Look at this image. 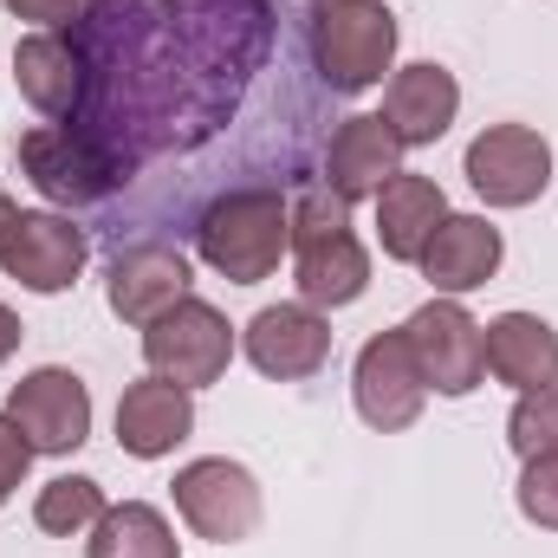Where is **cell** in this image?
I'll use <instances>...</instances> for the list:
<instances>
[{
    "instance_id": "obj_18",
    "label": "cell",
    "mask_w": 558,
    "mask_h": 558,
    "mask_svg": "<svg viewBox=\"0 0 558 558\" xmlns=\"http://www.w3.org/2000/svg\"><path fill=\"white\" fill-rule=\"evenodd\" d=\"M377 247L397 260V267H416L422 247L435 241V228L448 221V195L435 175H416V169H397L377 195Z\"/></svg>"
},
{
    "instance_id": "obj_10",
    "label": "cell",
    "mask_w": 558,
    "mask_h": 558,
    "mask_svg": "<svg viewBox=\"0 0 558 558\" xmlns=\"http://www.w3.org/2000/svg\"><path fill=\"white\" fill-rule=\"evenodd\" d=\"M13 85H20V98L39 118H52V124L78 118L85 111V92H92V59H85L78 33H65V26L26 33L13 46Z\"/></svg>"
},
{
    "instance_id": "obj_28",
    "label": "cell",
    "mask_w": 558,
    "mask_h": 558,
    "mask_svg": "<svg viewBox=\"0 0 558 558\" xmlns=\"http://www.w3.org/2000/svg\"><path fill=\"white\" fill-rule=\"evenodd\" d=\"M13 221H20V208H13V202L0 195V247H7V234H13Z\"/></svg>"
},
{
    "instance_id": "obj_19",
    "label": "cell",
    "mask_w": 558,
    "mask_h": 558,
    "mask_svg": "<svg viewBox=\"0 0 558 558\" xmlns=\"http://www.w3.org/2000/svg\"><path fill=\"white\" fill-rule=\"evenodd\" d=\"M454 111H461V85H454V72L435 65V59L390 72V85H384V124L403 137V149H422V143L448 137Z\"/></svg>"
},
{
    "instance_id": "obj_13",
    "label": "cell",
    "mask_w": 558,
    "mask_h": 558,
    "mask_svg": "<svg viewBox=\"0 0 558 558\" xmlns=\"http://www.w3.org/2000/svg\"><path fill=\"white\" fill-rule=\"evenodd\" d=\"M85 254H92L85 228H72L52 208H20V221H13V234L0 247V267H7V279H20L26 292H65L85 274Z\"/></svg>"
},
{
    "instance_id": "obj_17",
    "label": "cell",
    "mask_w": 558,
    "mask_h": 558,
    "mask_svg": "<svg viewBox=\"0 0 558 558\" xmlns=\"http://www.w3.org/2000/svg\"><path fill=\"white\" fill-rule=\"evenodd\" d=\"M403 169V137L384 118H344L325 149V189L338 202H371Z\"/></svg>"
},
{
    "instance_id": "obj_5",
    "label": "cell",
    "mask_w": 558,
    "mask_h": 558,
    "mask_svg": "<svg viewBox=\"0 0 558 558\" xmlns=\"http://www.w3.org/2000/svg\"><path fill=\"white\" fill-rule=\"evenodd\" d=\"M143 364L149 377L162 384H182V390H208L228 377L234 364V325L208 305V299H175L156 325H143Z\"/></svg>"
},
{
    "instance_id": "obj_9",
    "label": "cell",
    "mask_w": 558,
    "mask_h": 558,
    "mask_svg": "<svg viewBox=\"0 0 558 558\" xmlns=\"http://www.w3.org/2000/svg\"><path fill=\"white\" fill-rule=\"evenodd\" d=\"M7 416H13V428L33 441V454H72V448L92 441V390H85L78 371L39 364V371H26V377L13 384Z\"/></svg>"
},
{
    "instance_id": "obj_24",
    "label": "cell",
    "mask_w": 558,
    "mask_h": 558,
    "mask_svg": "<svg viewBox=\"0 0 558 558\" xmlns=\"http://www.w3.org/2000/svg\"><path fill=\"white\" fill-rule=\"evenodd\" d=\"M520 513L533 520V526H546L558 533V454H533L526 468H520Z\"/></svg>"
},
{
    "instance_id": "obj_27",
    "label": "cell",
    "mask_w": 558,
    "mask_h": 558,
    "mask_svg": "<svg viewBox=\"0 0 558 558\" xmlns=\"http://www.w3.org/2000/svg\"><path fill=\"white\" fill-rule=\"evenodd\" d=\"M20 338H26V331H20V318H13V312L0 305V364H7L13 351H20Z\"/></svg>"
},
{
    "instance_id": "obj_2",
    "label": "cell",
    "mask_w": 558,
    "mask_h": 558,
    "mask_svg": "<svg viewBox=\"0 0 558 558\" xmlns=\"http://www.w3.org/2000/svg\"><path fill=\"white\" fill-rule=\"evenodd\" d=\"M292 274L299 299L318 312H338L371 286V254L351 234V202H338L331 189H305L292 202Z\"/></svg>"
},
{
    "instance_id": "obj_20",
    "label": "cell",
    "mask_w": 558,
    "mask_h": 558,
    "mask_svg": "<svg viewBox=\"0 0 558 558\" xmlns=\"http://www.w3.org/2000/svg\"><path fill=\"white\" fill-rule=\"evenodd\" d=\"M481 344H487V371L507 390L558 384V331L539 312H500L494 325H481Z\"/></svg>"
},
{
    "instance_id": "obj_8",
    "label": "cell",
    "mask_w": 558,
    "mask_h": 558,
    "mask_svg": "<svg viewBox=\"0 0 558 558\" xmlns=\"http://www.w3.org/2000/svg\"><path fill=\"white\" fill-rule=\"evenodd\" d=\"M468 182L487 208H526L553 189V143L533 124H487L468 143Z\"/></svg>"
},
{
    "instance_id": "obj_11",
    "label": "cell",
    "mask_w": 558,
    "mask_h": 558,
    "mask_svg": "<svg viewBox=\"0 0 558 558\" xmlns=\"http://www.w3.org/2000/svg\"><path fill=\"white\" fill-rule=\"evenodd\" d=\"M241 351H247V364H254L260 377H274V384H305V377H318V371L331 364V318H325L318 305H305V299L267 305V312H254V325L241 331Z\"/></svg>"
},
{
    "instance_id": "obj_15",
    "label": "cell",
    "mask_w": 558,
    "mask_h": 558,
    "mask_svg": "<svg viewBox=\"0 0 558 558\" xmlns=\"http://www.w3.org/2000/svg\"><path fill=\"white\" fill-rule=\"evenodd\" d=\"M195 435V390L162 384V377H137L118 397V448L137 461H162Z\"/></svg>"
},
{
    "instance_id": "obj_6",
    "label": "cell",
    "mask_w": 558,
    "mask_h": 558,
    "mask_svg": "<svg viewBox=\"0 0 558 558\" xmlns=\"http://www.w3.org/2000/svg\"><path fill=\"white\" fill-rule=\"evenodd\" d=\"M403 338L422 364V384L435 397H468L487 384V344H481V325L468 318L461 299H428L403 318Z\"/></svg>"
},
{
    "instance_id": "obj_3",
    "label": "cell",
    "mask_w": 558,
    "mask_h": 558,
    "mask_svg": "<svg viewBox=\"0 0 558 558\" xmlns=\"http://www.w3.org/2000/svg\"><path fill=\"white\" fill-rule=\"evenodd\" d=\"M305 46L331 92H371L397 65V13L384 0H312Z\"/></svg>"
},
{
    "instance_id": "obj_21",
    "label": "cell",
    "mask_w": 558,
    "mask_h": 558,
    "mask_svg": "<svg viewBox=\"0 0 558 558\" xmlns=\"http://www.w3.org/2000/svg\"><path fill=\"white\" fill-rule=\"evenodd\" d=\"M85 553L92 558H182V546H175V526L149 500H124V507L98 513Z\"/></svg>"
},
{
    "instance_id": "obj_26",
    "label": "cell",
    "mask_w": 558,
    "mask_h": 558,
    "mask_svg": "<svg viewBox=\"0 0 558 558\" xmlns=\"http://www.w3.org/2000/svg\"><path fill=\"white\" fill-rule=\"evenodd\" d=\"M26 468H33V441L13 428V416H0V507L13 500V487L26 481Z\"/></svg>"
},
{
    "instance_id": "obj_23",
    "label": "cell",
    "mask_w": 558,
    "mask_h": 558,
    "mask_svg": "<svg viewBox=\"0 0 558 558\" xmlns=\"http://www.w3.org/2000/svg\"><path fill=\"white\" fill-rule=\"evenodd\" d=\"M507 441H513L520 461L558 454V384H546V390H520V403H513V416H507Z\"/></svg>"
},
{
    "instance_id": "obj_1",
    "label": "cell",
    "mask_w": 558,
    "mask_h": 558,
    "mask_svg": "<svg viewBox=\"0 0 558 558\" xmlns=\"http://www.w3.org/2000/svg\"><path fill=\"white\" fill-rule=\"evenodd\" d=\"M195 254L234 286L274 279L279 254H292V202L279 189H228L195 221Z\"/></svg>"
},
{
    "instance_id": "obj_16",
    "label": "cell",
    "mask_w": 558,
    "mask_h": 558,
    "mask_svg": "<svg viewBox=\"0 0 558 558\" xmlns=\"http://www.w3.org/2000/svg\"><path fill=\"white\" fill-rule=\"evenodd\" d=\"M105 299H111V312L124 318V325H156L175 299H189V260L175 254V247H162V241H143V247H124L118 260H111V286H105Z\"/></svg>"
},
{
    "instance_id": "obj_7",
    "label": "cell",
    "mask_w": 558,
    "mask_h": 558,
    "mask_svg": "<svg viewBox=\"0 0 558 558\" xmlns=\"http://www.w3.org/2000/svg\"><path fill=\"white\" fill-rule=\"evenodd\" d=\"M175 513H182L202 539L241 546V539H254V526H260V481H254L241 461H228V454H202V461H189V468L175 474Z\"/></svg>"
},
{
    "instance_id": "obj_25",
    "label": "cell",
    "mask_w": 558,
    "mask_h": 558,
    "mask_svg": "<svg viewBox=\"0 0 558 558\" xmlns=\"http://www.w3.org/2000/svg\"><path fill=\"white\" fill-rule=\"evenodd\" d=\"M92 7L98 0H7V13L13 20H33V33L39 26H78V20H92Z\"/></svg>"
},
{
    "instance_id": "obj_4",
    "label": "cell",
    "mask_w": 558,
    "mask_h": 558,
    "mask_svg": "<svg viewBox=\"0 0 558 558\" xmlns=\"http://www.w3.org/2000/svg\"><path fill=\"white\" fill-rule=\"evenodd\" d=\"M20 169H26V182H33L46 202H59V208H92V202H105L111 189L131 182V162L98 137V131H85L78 118L26 131V137H20Z\"/></svg>"
},
{
    "instance_id": "obj_12",
    "label": "cell",
    "mask_w": 558,
    "mask_h": 558,
    "mask_svg": "<svg viewBox=\"0 0 558 558\" xmlns=\"http://www.w3.org/2000/svg\"><path fill=\"white\" fill-rule=\"evenodd\" d=\"M351 397H357V416L371 422L377 435H397L422 416L428 403V384H422V364L410 351L403 331H377L364 351H357V371H351Z\"/></svg>"
},
{
    "instance_id": "obj_22",
    "label": "cell",
    "mask_w": 558,
    "mask_h": 558,
    "mask_svg": "<svg viewBox=\"0 0 558 558\" xmlns=\"http://www.w3.org/2000/svg\"><path fill=\"white\" fill-rule=\"evenodd\" d=\"M105 507H111V500H105V487H98L92 474H59V481L39 487V500H33V526L52 533V539H72V533H92Z\"/></svg>"
},
{
    "instance_id": "obj_14",
    "label": "cell",
    "mask_w": 558,
    "mask_h": 558,
    "mask_svg": "<svg viewBox=\"0 0 558 558\" xmlns=\"http://www.w3.org/2000/svg\"><path fill=\"white\" fill-rule=\"evenodd\" d=\"M500 260H507V241L487 215H448L435 228V241L422 247L416 267L441 299H461V292H474V286H487L500 274Z\"/></svg>"
}]
</instances>
